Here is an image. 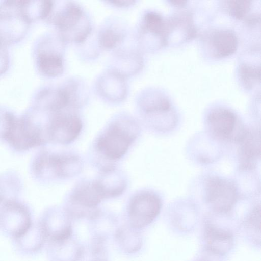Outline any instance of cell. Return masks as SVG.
<instances>
[{"mask_svg":"<svg viewBox=\"0 0 261 261\" xmlns=\"http://www.w3.org/2000/svg\"><path fill=\"white\" fill-rule=\"evenodd\" d=\"M44 233L38 223L33 226L22 237L15 240L18 247L27 253L37 252L42 246L46 239Z\"/></svg>","mask_w":261,"mask_h":261,"instance_id":"cell-17","label":"cell"},{"mask_svg":"<svg viewBox=\"0 0 261 261\" xmlns=\"http://www.w3.org/2000/svg\"><path fill=\"white\" fill-rule=\"evenodd\" d=\"M205 240L208 250L218 255L227 253L231 249L233 242L231 232L211 224L205 227Z\"/></svg>","mask_w":261,"mask_h":261,"instance_id":"cell-14","label":"cell"},{"mask_svg":"<svg viewBox=\"0 0 261 261\" xmlns=\"http://www.w3.org/2000/svg\"><path fill=\"white\" fill-rule=\"evenodd\" d=\"M37 64L40 71L48 76H56L63 71L62 57L57 53L41 51L38 55Z\"/></svg>","mask_w":261,"mask_h":261,"instance_id":"cell-16","label":"cell"},{"mask_svg":"<svg viewBox=\"0 0 261 261\" xmlns=\"http://www.w3.org/2000/svg\"><path fill=\"white\" fill-rule=\"evenodd\" d=\"M110 2L116 6L122 7L132 5L135 2L133 1H112Z\"/></svg>","mask_w":261,"mask_h":261,"instance_id":"cell-25","label":"cell"},{"mask_svg":"<svg viewBox=\"0 0 261 261\" xmlns=\"http://www.w3.org/2000/svg\"><path fill=\"white\" fill-rule=\"evenodd\" d=\"M67 196L68 204L80 214L91 212L104 200L94 179L79 181Z\"/></svg>","mask_w":261,"mask_h":261,"instance_id":"cell-9","label":"cell"},{"mask_svg":"<svg viewBox=\"0 0 261 261\" xmlns=\"http://www.w3.org/2000/svg\"><path fill=\"white\" fill-rule=\"evenodd\" d=\"M122 36L120 33L111 28L106 29L99 35L100 45L106 49L114 48L121 41Z\"/></svg>","mask_w":261,"mask_h":261,"instance_id":"cell-22","label":"cell"},{"mask_svg":"<svg viewBox=\"0 0 261 261\" xmlns=\"http://www.w3.org/2000/svg\"><path fill=\"white\" fill-rule=\"evenodd\" d=\"M239 74L244 86L249 88L260 79L259 67L244 64L240 66Z\"/></svg>","mask_w":261,"mask_h":261,"instance_id":"cell-20","label":"cell"},{"mask_svg":"<svg viewBox=\"0 0 261 261\" xmlns=\"http://www.w3.org/2000/svg\"><path fill=\"white\" fill-rule=\"evenodd\" d=\"M140 132L138 123L128 115L116 116L109 122L96 137L94 144L97 154L106 162L102 167L114 165V162L122 159Z\"/></svg>","mask_w":261,"mask_h":261,"instance_id":"cell-1","label":"cell"},{"mask_svg":"<svg viewBox=\"0 0 261 261\" xmlns=\"http://www.w3.org/2000/svg\"><path fill=\"white\" fill-rule=\"evenodd\" d=\"M143 29L161 37L163 43L167 41L169 33L170 22L166 21L162 15L157 12L146 13L143 20Z\"/></svg>","mask_w":261,"mask_h":261,"instance_id":"cell-18","label":"cell"},{"mask_svg":"<svg viewBox=\"0 0 261 261\" xmlns=\"http://www.w3.org/2000/svg\"><path fill=\"white\" fill-rule=\"evenodd\" d=\"M82 9L76 4L69 3L57 12L54 18L55 24L66 37L76 42H82L90 33L91 28L85 20Z\"/></svg>","mask_w":261,"mask_h":261,"instance_id":"cell-7","label":"cell"},{"mask_svg":"<svg viewBox=\"0 0 261 261\" xmlns=\"http://www.w3.org/2000/svg\"><path fill=\"white\" fill-rule=\"evenodd\" d=\"M94 180L104 199L121 196L128 185L126 175L115 165L100 168Z\"/></svg>","mask_w":261,"mask_h":261,"instance_id":"cell-11","label":"cell"},{"mask_svg":"<svg viewBox=\"0 0 261 261\" xmlns=\"http://www.w3.org/2000/svg\"><path fill=\"white\" fill-rule=\"evenodd\" d=\"M171 2L176 5L181 6V5H183L184 4L186 3V1L178 0V1H171Z\"/></svg>","mask_w":261,"mask_h":261,"instance_id":"cell-26","label":"cell"},{"mask_svg":"<svg viewBox=\"0 0 261 261\" xmlns=\"http://www.w3.org/2000/svg\"><path fill=\"white\" fill-rule=\"evenodd\" d=\"M83 129V122L75 113L60 111L53 113L46 126L48 141L61 145L74 141Z\"/></svg>","mask_w":261,"mask_h":261,"instance_id":"cell-6","label":"cell"},{"mask_svg":"<svg viewBox=\"0 0 261 261\" xmlns=\"http://www.w3.org/2000/svg\"><path fill=\"white\" fill-rule=\"evenodd\" d=\"M3 118L2 137L16 150H28L48 141L46 128L29 117H17L11 113L6 112Z\"/></svg>","mask_w":261,"mask_h":261,"instance_id":"cell-3","label":"cell"},{"mask_svg":"<svg viewBox=\"0 0 261 261\" xmlns=\"http://www.w3.org/2000/svg\"><path fill=\"white\" fill-rule=\"evenodd\" d=\"M209 41L212 53L215 57L218 58L232 54L238 45L235 33L228 29L214 31L210 35Z\"/></svg>","mask_w":261,"mask_h":261,"instance_id":"cell-15","label":"cell"},{"mask_svg":"<svg viewBox=\"0 0 261 261\" xmlns=\"http://www.w3.org/2000/svg\"><path fill=\"white\" fill-rule=\"evenodd\" d=\"M238 142L240 143L239 158L241 167L253 168L260 157L259 135L255 131L245 129Z\"/></svg>","mask_w":261,"mask_h":261,"instance_id":"cell-13","label":"cell"},{"mask_svg":"<svg viewBox=\"0 0 261 261\" xmlns=\"http://www.w3.org/2000/svg\"><path fill=\"white\" fill-rule=\"evenodd\" d=\"M206 122L210 132L221 140L238 142L244 133H237V128L239 127L237 125V116L227 108H217L212 110L207 115Z\"/></svg>","mask_w":261,"mask_h":261,"instance_id":"cell-10","label":"cell"},{"mask_svg":"<svg viewBox=\"0 0 261 261\" xmlns=\"http://www.w3.org/2000/svg\"><path fill=\"white\" fill-rule=\"evenodd\" d=\"M5 45V43L0 37V73L4 72L8 66V57Z\"/></svg>","mask_w":261,"mask_h":261,"instance_id":"cell-24","label":"cell"},{"mask_svg":"<svg viewBox=\"0 0 261 261\" xmlns=\"http://www.w3.org/2000/svg\"><path fill=\"white\" fill-rule=\"evenodd\" d=\"M33 225L31 214L27 206L14 200L3 202L0 208V229L16 240L24 236Z\"/></svg>","mask_w":261,"mask_h":261,"instance_id":"cell-5","label":"cell"},{"mask_svg":"<svg viewBox=\"0 0 261 261\" xmlns=\"http://www.w3.org/2000/svg\"><path fill=\"white\" fill-rule=\"evenodd\" d=\"M260 207H256L251 213L246 221V225L250 230L257 232L260 231Z\"/></svg>","mask_w":261,"mask_h":261,"instance_id":"cell-23","label":"cell"},{"mask_svg":"<svg viewBox=\"0 0 261 261\" xmlns=\"http://www.w3.org/2000/svg\"><path fill=\"white\" fill-rule=\"evenodd\" d=\"M84 163L77 154L71 152L43 151L33 161V172L42 180L52 181L73 178L82 171Z\"/></svg>","mask_w":261,"mask_h":261,"instance_id":"cell-2","label":"cell"},{"mask_svg":"<svg viewBox=\"0 0 261 261\" xmlns=\"http://www.w3.org/2000/svg\"><path fill=\"white\" fill-rule=\"evenodd\" d=\"M162 207L160 197L149 190L134 194L128 205L129 223L134 228H142L150 224L158 216Z\"/></svg>","mask_w":261,"mask_h":261,"instance_id":"cell-4","label":"cell"},{"mask_svg":"<svg viewBox=\"0 0 261 261\" xmlns=\"http://www.w3.org/2000/svg\"><path fill=\"white\" fill-rule=\"evenodd\" d=\"M224 3L228 13L237 19L245 17L251 6V1H226Z\"/></svg>","mask_w":261,"mask_h":261,"instance_id":"cell-21","label":"cell"},{"mask_svg":"<svg viewBox=\"0 0 261 261\" xmlns=\"http://www.w3.org/2000/svg\"><path fill=\"white\" fill-rule=\"evenodd\" d=\"M171 105L166 98L155 96L144 100L141 104V108L147 115H156L169 111Z\"/></svg>","mask_w":261,"mask_h":261,"instance_id":"cell-19","label":"cell"},{"mask_svg":"<svg viewBox=\"0 0 261 261\" xmlns=\"http://www.w3.org/2000/svg\"><path fill=\"white\" fill-rule=\"evenodd\" d=\"M65 212L58 208L47 211L40 222L46 238L53 243L65 242L71 234V227L65 218Z\"/></svg>","mask_w":261,"mask_h":261,"instance_id":"cell-12","label":"cell"},{"mask_svg":"<svg viewBox=\"0 0 261 261\" xmlns=\"http://www.w3.org/2000/svg\"><path fill=\"white\" fill-rule=\"evenodd\" d=\"M237 198V190L231 181L219 177H212L206 181V201L214 211L219 213L228 212Z\"/></svg>","mask_w":261,"mask_h":261,"instance_id":"cell-8","label":"cell"}]
</instances>
